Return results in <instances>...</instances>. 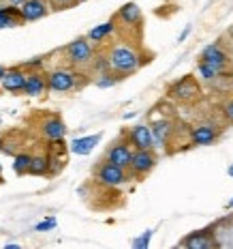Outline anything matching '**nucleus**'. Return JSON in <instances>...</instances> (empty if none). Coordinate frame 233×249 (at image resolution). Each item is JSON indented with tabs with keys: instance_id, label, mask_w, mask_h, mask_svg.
Wrapping results in <instances>:
<instances>
[{
	"instance_id": "423d86ee",
	"label": "nucleus",
	"mask_w": 233,
	"mask_h": 249,
	"mask_svg": "<svg viewBox=\"0 0 233 249\" xmlns=\"http://www.w3.org/2000/svg\"><path fill=\"white\" fill-rule=\"evenodd\" d=\"M49 13V4L45 0H24L19 4V15H22L24 22H37L43 19Z\"/></svg>"
},
{
	"instance_id": "39448f33",
	"label": "nucleus",
	"mask_w": 233,
	"mask_h": 249,
	"mask_svg": "<svg viewBox=\"0 0 233 249\" xmlns=\"http://www.w3.org/2000/svg\"><path fill=\"white\" fill-rule=\"evenodd\" d=\"M77 86V73L66 69H56L47 73V88L54 92H69Z\"/></svg>"
},
{
	"instance_id": "c756f323",
	"label": "nucleus",
	"mask_w": 233,
	"mask_h": 249,
	"mask_svg": "<svg viewBox=\"0 0 233 249\" xmlns=\"http://www.w3.org/2000/svg\"><path fill=\"white\" fill-rule=\"evenodd\" d=\"M22 2H24V0H9V4H13V7H19Z\"/></svg>"
},
{
	"instance_id": "aec40b11",
	"label": "nucleus",
	"mask_w": 233,
	"mask_h": 249,
	"mask_svg": "<svg viewBox=\"0 0 233 249\" xmlns=\"http://www.w3.org/2000/svg\"><path fill=\"white\" fill-rule=\"evenodd\" d=\"M49 168H51V159L47 157V155H37V157L30 159L28 174H32V176H45V174H49Z\"/></svg>"
},
{
	"instance_id": "f257e3e1",
	"label": "nucleus",
	"mask_w": 233,
	"mask_h": 249,
	"mask_svg": "<svg viewBox=\"0 0 233 249\" xmlns=\"http://www.w3.org/2000/svg\"><path fill=\"white\" fill-rule=\"evenodd\" d=\"M109 60V69L118 75H128V73H135L141 65V58L133 48L128 45H118V48L111 50V54L107 56Z\"/></svg>"
},
{
	"instance_id": "72a5a7b5",
	"label": "nucleus",
	"mask_w": 233,
	"mask_h": 249,
	"mask_svg": "<svg viewBox=\"0 0 233 249\" xmlns=\"http://www.w3.org/2000/svg\"><path fill=\"white\" fill-rule=\"evenodd\" d=\"M0 183H2V168H0Z\"/></svg>"
},
{
	"instance_id": "7c9ffc66",
	"label": "nucleus",
	"mask_w": 233,
	"mask_h": 249,
	"mask_svg": "<svg viewBox=\"0 0 233 249\" xmlns=\"http://www.w3.org/2000/svg\"><path fill=\"white\" fill-rule=\"evenodd\" d=\"M4 73H7V67L0 65V80H2V75H4Z\"/></svg>"
},
{
	"instance_id": "b1692460",
	"label": "nucleus",
	"mask_w": 233,
	"mask_h": 249,
	"mask_svg": "<svg viewBox=\"0 0 233 249\" xmlns=\"http://www.w3.org/2000/svg\"><path fill=\"white\" fill-rule=\"evenodd\" d=\"M118 80H120V75L118 73H101V77L96 80V86L98 88H111L113 84H118Z\"/></svg>"
},
{
	"instance_id": "6e6552de",
	"label": "nucleus",
	"mask_w": 233,
	"mask_h": 249,
	"mask_svg": "<svg viewBox=\"0 0 233 249\" xmlns=\"http://www.w3.org/2000/svg\"><path fill=\"white\" fill-rule=\"evenodd\" d=\"M24 84H26V71H24V67H11V69H7V73L2 75V80H0V86H2V90L13 92V95L22 92L24 90Z\"/></svg>"
},
{
	"instance_id": "412c9836",
	"label": "nucleus",
	"mask_w": 233,
	"mask_h": 249,
	"mask_svg": "<svg viewBox=\"0 0 233 249\" xmlns=\"http://www.w3.org/2000/svg\"><path fill=\"white\" fill-rule=\"evenodd\" d=\"M113 28H116V26H113V19L111 22H105V24H98V26H94V28L90 30V33H88V39L98 43V41H103L105 37H109V35L113 33Z\"/></svg>"
},
{
	"instance_id": "c85d7f7f",
	"label": "nucleus",
	"mask_w": 233,
	"mask_h": 249,
	"mask_svg": "<svg viewBox=\"0 0 233 249\" xmlns=\"http://www.w3.org/2000/svg\"><path fill=\"white\" fill-rule=\"evenodd\" d=\"M43 65V58H32L30 62H26V65H22L24 69H39V67Z\"/></svg>"
},
{
	"instance_id": "f704fd0d",
	"label": "nucleus",
	"mask_w": 233,
	"mask_h": 249,
	"mask_svg": "<svg viewBox=\"0 0 233 249\" xmlns=\"http://www.w3.org/2000/svg\"><path fill=\"white\" fill-rule=\"evenodd\" d=\"M75 2H86V0H75Z\"/></svg>"
},
{
	"instance_id": "f03ea898",
	"label": "nucleus",
	"mask_w": 233,
	"mask_h": 249,
	"mask_svg": "<svg viewBox=\"0 0 233 249\" xmlns=\"http://www.w3.org/2000/svg\"><path fill=\"white\" fill-rule=\"evenodd\" d=\"M154 168H156V155H154V150L152 148H135L126 170L131 172V176H137L139 178V176L150 174Z\"/></svg>"
},
{
	"instance_id": "a211bd4d",
	"label": "nucleus",
	"mask_w": 233,
	"mask_h": 249,
	"mask_svg": "<svg viewBox=\"0 0 233 249\" xmlns=\"http://www.w3.org/2000/svg\"><path fill=\"white\" fill-rule=\"evenodd\" d=\"M150 131H152V138L156 144H167L169 136L173 133V124L169 121H156L150 127Z\"/></svg>"
},
{
	"instance_id": "393cba45",
	"label": "nucleus",
	"mask_w": 233,
	"mask_h": 249,
	"mask_svg": "<svg viewBox=\"0 0 233 249\" xmlns=\"http://www.w3.org/2000/svg\"><path fill=\"white\" fill-rule=\"evenodd\" d=\"M150 238H152V230H146L143 236H139L137 241H133V247L135 249H146L150 245Z\"/></svg>"
},
{
	"instance_id": "dca6fc26",
	"label": "nucleus",
	"mask_w": 233,
	"mask_h": 249,
	"mask_svg": "<svg viewBox=\"0 0 233 249\" xmlns=\"http://www.w3.org/2000/svg\"><path fill=\"white\" fill-rule=\"evenodd\" d=\"M24 19L19 15V7L7 4V7H0V28H15V26H22Z\"/></svg>"
},
{
	"instance_id": "0eeeda50",
	"label": "nucleus",
	"mask_w": 233,
	"mask_h": 249,
	"mask_svg": "<svg viewBox=\"0 0 233 249\" xmlns=\"http://www.w3.org/2000/svg\"><path fill=\"white\" fill-rule=\"evenodd\" d=\"M47 75L43 71H30L26 73V84H24V95L28 97H43L47 92Z\"/></svg>"
},
{
	"instance_id": "4468645a",
	"label": "nucleus",
	"mask_w": 233,
	"mask_h": 249,
	"mask_svg": "<svg viewBox=\"0 0 233 249\" xmlns=\"http://www.w3.org/2000/svg\"><path fill=\"white\" fill-rule=\"evenodd\" d=\"M218 138V129L212 127V124H197V127L190 129V140L197 146H205V144L216 142Z\"/></svg>"
},
{
	"instance_id": "ddd939ff",
	"label": "nucleus",
	"mask_w": 233,
	"mask_h": 249,
	"mask_svg": "<svg viewBox=\"0 0 233 249\" xmlns=\"http://www.w3.org/2000/svg\"><path fill=\"white\" fill-rule=\"evenodd\" d=\"M41 131H43V136L49 142H62V138L66 136V124L58 116H49L47 121L41 124Z\"/></svg>"
},
{
	"instance_id": "f3484780",
	"label": "nucleus",
	"mask_w": 233,
	"mask_h": 249,
	"mask_svg": "<svg viewBox=\"0 0 233 249\" xmlns=\"http://www.w3.org/2000/svg\"><path fill=\"white\" fill-rule=\"evenodd\" d=\"M101 133H94V136H86V138H77L71 142V153L75 155H88L94 150V146L101 142Z\"/></svg>"
},
{
	"instance_id": "20e7f679",
	"label": "nucleus",
	"mask_w": 233,
	"mask_h": 249,
	"mask_svg": "<svg viewBox=\"0 0 233 249\" xmlns=\"http://www.w3.org/2000/svg\"><path fill=\"white\" fill-rule=\"evenodd\" d=\"M66 56H69V60L75 62V65H86V62H90L92 56H94L90 39L79 37V39L71 41V43L66 45Z\"/></svg>"
},
{
	"instance_id": "7ed1b4c3",
	"label": "nucleus",
	"mask_w": 233,
	"mask_h": 249,
	"mask_svg": "<svg viewBox=\"0 0 233 249\" xmlns=\"http://www.w3.org/2000/svg\"><path fill=\"white\" fill-rule=\"evenodd\" d=\"M94 176H96L98 183L105 185V187H120L128 180L126 170L120 168V165H116V163H109V161H103L98 165Z\"/></svg>"
},
{
	"instance_id": "2f4dec72",
	"label": "nucleus",
	"mask_w": 233,
	"mask_h": 249,
	"mask_svg": "<svg viewBox=\"0 0 233 249\" xmlns=\"http://www.w3.org/2000/svg\"><path fill=\"white\" fill-rule=\"evenodd\" d=\"M227 172H229V176H233V165H231V168H229V170H227Z\"/></svg>"
},
{
	"instance_id": "9b49d317",
	"label": "nucleus",
	"mask_w": 233,
	"mask_h": 249,
	"mask_svg": "<svg viewBox=\"0 0 233 249\" xmlns=\"http://www.w3.org/2000/svg\"><path fill=\"white\" fill-rule=\"evenodd\" d=\"M199 62H205V65H212V67L222 69V67L229 62V56L225 54V50H222L218 43H212V45H208V48L201 52Z\"/></svg>"
},
{
	"instance_id": "6ab92c4d",
	"label": "nucleus",
	"mask_w": 233,
	"mask_h": 249,
	"mask_svg": "<svg viewBox=\"0 0 233 249\" xmlns=\"http://www.w3.org/2000/svg\"><path fill=\"white\" fill-rule=\"evenodd\" d=\"M118 18H120L124 24H128V26L139 24L141 22V9H139L135 2H126L120 11H118Z\"/></svg>"
},
{
	"instance_id": "bb28decb",
	"label": "nucleus",
	"mask_w": 233,
	"mask_h": 249,
	"mask_svg": "<svg viewBox=\"0 0 233 249\" xmlns=\"http://www.w3.org/2000/svg\"><path fill=\"white\" fill-rule=\"evenodd\" d=\"M56 228V219L54 217H49V219H45V221H41V224L34 226V230L37 232H45V230H54Z\"/></svg>"
},
{
	"instance_id": "4be33fe9",
	"label": "nucleus",
	"mask_w": 233,
	"mask_h": 249,
	"mask_svg": "<svg viewBox=\"0 0 233 249\" xmlns=\"http://www.w3.org/2000/svg\"><path fill=\"white\" fill-rule=\"evenodd\" d=\"M30 159H32V155H28V153H19V155H15V159H13V170H15V174H19V176L28 174Z\"/></svg>"
},
{
	"instance_id": "1a4fd4ad",
	"label": "nucleus",
	"mask_w": 233,
	"mask_h": 249,
	"mask_svg": "<svg viewBox=\"0 0 233 249\" xmlns=\"http://www.w3.org/2000/svg\"><path fill=\"white\" fill-rule=\"evenodd\" d=\"M169 95H171L173 99H180V101H190L199 95V84H197L190 75L182 77V80L175 82V84L169 88Z\"/></svg>"
},
{
	"instance_id": "f8f14e48",
	"label": "nucleus",
	"mask_w": 233,
	"mask_h": 249,
	"mask_svg": "<svg viewBox=\"0 0 233 249\" xmlns=\"http://www.w3.org/2000/svg\"><path fill=\"white\" fill-rule=\"evenodd\" d=\"M128 142L135 148H154V138L148 124H137L128 131Z\"/></svg>"
},
{
	"instance_id": "2eb2a0df",
	"label": "nucleus",
	"mask_w": 233,
	"mask_h": 249,
	"mask_svg": "<svg viewBox=\"0 0 233 249\" xmlns=\"http://www.w3.org/2000/svg\"><path fill=\"white\" fill-rule=\"evenodd\" d=\"M184 247L188 249H208L214 245V238L210 236V230H199V232H193V234H188L182 241Z\"/></svg>"
},
{
	"instance_id": "473e14b6",
	"label": "nucleus",
	"mask_w": 233,
	"mask_h": 249,
	"mask_svg": "<svg viewBox=\"0 0 233 249\" xmlns=\"http://www.w3.org/2000/svg\"><path fill=\"white\" fill-rule=\"evenodd\" d=\"M229 209H233V198L229 200Z\"/></svg>"
},
{
	"instance_id": "a878e982",
	"label": "nucleus",
	"mask_w": 233,
	"mask_h": 249,
	"mask_svg": "<svg viewBox=\"0 0 233 249\" xmlns=\"http://www.w3.org/2000/svg\"><path fill=\"white\" fill-rule=\"evenodd\" d=\"M49 2H51L54 11H62V9H69V7H73V4H77L75 0H49Z\"/></svg>"
},
{
	"instance_id": "5701e85b",
	"label": "nucleus",
	"mask_w": 233,
	"mask_h": 249,
	"mask_svg": "<svg viewBox=\"0 0 233 249\" xmlns=\"http://www.w3.org/2000/svg\"><path fill=\"white\" fill-rule=\"evenodd\" d=\"M220 71L222 69H218V67L205 65V62H199V67H197V73H199V77H203V80H214Z\"/></svg>"
},
{
	"instance_id": "cd10ccee",
	"label": "nucleus",
	"mask_w": 233,
	"mask_h": 249,
	"mask_svg": "<svg viewBox=\"0 0 233 249\" xmlns=\"http://www.w3.org/2000/svg\"><path fill=\"white\" fill-rule=\"evenodd\" d=\"M222 114H225V118L229 123H233V99H229L225 103V107H222Z\"/></svg>"
},
{
	"instance_id": "9d476101",
	"label": "nucleus",
	"mask_w": 233,
	"mask_h": 249,
	"mask_svg": "<svg viewBox=\"0 0 233 249\" xmlns=\"http://www.w3.org/2000/svg\"><path fill=\"white\" fill-rule=\"evenodd\" d=\"M131 157H133V150L128 146V142H116L109 150H107L105 161L116 163V165H120V168L126 170L128 163H131Z\"/></svg>"
}]
</instances>
